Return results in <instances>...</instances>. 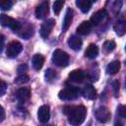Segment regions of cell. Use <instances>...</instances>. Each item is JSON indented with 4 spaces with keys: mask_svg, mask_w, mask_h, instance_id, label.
<instances>
[{
    "mask_svg": "<svg viewBox=\"0 0 126 126\" xmlns=\"http://www.w3.org/2000/svg\"><path fill=\"white\" fill-rule=\"evenodd\" d=\"M63 112L67 115L68 121L72 125H80L85 121L87 109L84 105L79 106H64Z\"/></svg>",
    "mask_w": 126,
    "mask_h": 126,
    "instance_id": "cell-1",
    "label": "cell"
},
{
    "mask_svg": "<svg viewBox=\"0 0 126 126\" xmlns=\"http://www.w3.org/2000/svg\"><path fill=\"white\" fill-rule=\"evenodd\" d=\"M52 62L56 66L65 67L69 63V55L61 49H55L52 53Z\"/></svg>",
    "mask_w": 126,
    "mask_h": 126,
    "instance_id": "cell-2",
    "label": "cell"
},
{
    "mask_svg": "<svg viewBox=\"0 0 126 126\" xmlns=\"http://www.w3.org/2000/svg\"><path fill=\"white\" fill-rule=\"evenodd\" d=\"M79 94V90L73 86H67L65 89L59 92L58 96L62 100H73L77 98Z\"/></svg>",
    "mask_w": 126,
    "mask_h": 126,
    "instance_id": "cell-3",
    "label": "cell"
},
{
    "mask_svg": "<svg viewBox=\"0 0 126 126\" xmlns=\"http://www.w3.org/2000/svg\"><path fill=\"white\" fill-rule=\"evenodd\" d=\"M0 24L3 27H8L14 32H18L21 29V24L16 21L15 19L7 16L6 14H1L0 15Z\"/></svg>",
    "mask_w": 126,
    "mask_h": 126,
    "instance_id": "cell-4",
    "label": "cell"
},
{
    "mask_svg": "<svg viewBox=\"0 0 126 126\" xmlns=\"http://www.w3.org/2000/svg\"><path fill=\"white\" fill-rule=\"evenodd\" d=\"M22 49H23L22 44L19 41L14 40V41H11L8 44L7 49H6V54L10 58H15V57H17L21 53Z\"/></svg>",
    "mask_w": 126,
    "mask_h": 126,
    "instance_id": "cell-5",
    "label": "cell"
},
{
    "mask_svg": "<svg viewBox=\"0 0 126 126\" xmlns=\"http://www.w3.org/2000/svg\"><path fill=\"white\" fill-rule=\"evenodd\" d=\"M94 115H95V118H96L97 121H99V122H101V123H105V122H107V121L110 119L111 113H110V111L108 110L107 107H105V106H100V107H98V108L95 110Z\"/></svg>",
    "mask_w": 126,
    "mask_h": 126,
    "instance_id": "cell-6",
    "label": "cell"
},
{
    "mask_svg": "<svg viewBox=\"0 0 126 126\" xmlns=\"http://www.w3.org/2000/svg\"><path fill=\"white\" fill-rule=\"evenodd\" d=\"M54 25H55V20H54V19H49V20L45 21V22L41 25L40 31H39L41 37H43V38L48 37V35L50 34V32H51V31H52Z\"/></svg>",
    "mask_w": 126,
    "mask_h": 126,
    "instance_id": "cell-7",
    "label": "cell"
},
{
    "mask_svg": "<svg viewBox=\"0 0 126 126\" xmlns=\"http://www.w3.org/2000/svg\"><path fill=\"white\" fill-rule=\"evenodd\" d=\"M37 118L41 123H46L50 118V108L48 105H41L37 110Z\"/></svg>",
    "mask_w": 126,
    "mask_h": 126,
    "instance_id": "cell-8",
    "label": "cell"
},
{
    "mask_svg": "<svg viewBox=\"0 0 126 126\" xmlns=\"http://www.w3.org/2000/svg\"><path fill=\"white\" fill-rule=\"evenodd\" d=\"M49 12V6H48V1L45 0L41 2L35 9V17L37 19H43L47 16Z\"/></svg>",
    "mask_w": 126,
    "mask_h": 126,
    "instance_id": "cell-9",
    "label": "cell"
},
{
    "mask_svg": "<svg viewBox=\"0 0 126 126\" xmlns=\"http://www.w3.org/2000/svg\"><path fill=\"white\" fill-rule=\"evenodd\" d=\"M106 16H107L106 10H105V9H101V10L95 12V13L91 17L90 22H91V24H92L93 26H97L98 24H100V23L104 20V18H105Z\"/></svg>",
    "mask_w": 126,
    "mask_h": 126,
    "instance_id": "cell-10",
    "label": "cell"
},
{
    "mask_svg": "<svg viewBox=\"0 0 126 126\" xmlns=\"http://www.w3.org/2000/svg\"><path fill=\"white\" fill-rule=\"evenodd\" d=\"M16 96L20 102H25V101L29 100L31 97V90L26 87L20 88L16 93Z\"/></svg>",
    "mask_w": 126,
    "mask_h": 126,
    "instance_id": "cell-11",
    "label": "cell"
},
{
    "mask_svg": "<svg viewBox=\"0 0 126 126\" xmlns=\"http://www.w3.org/2000/svg\"><path fill=\"white\" fill-rule=\"evenodd\" d=\"M92 28H93V25L91 24L90 21H84L77 28V33L80 35H87L91 32Z\"/></svg>",
    "mask_w": 126,
    "mask_h": 126,
    "instance_id": "cell-12",
    "label": "cell"
},
{
    "mask_svg": "<svg viewBox=\"0 0 126 126\" xmlns=\"http://www.w3.org/2000/svg\"><path fill=\"white\" fill-rule=\"evenodd\" d=\"M82 95L87 99H94L96 96V91L92 85H86L82 89Z\"/></svg>",
    "mask_w": 126,
    "mask_h": 126,
    "instance_id": "cell-13",
    "label": "cell"
},
{
    "mask_svg": "<svg viewBox=\"0 0 126 126\" xmlns=\"http://www.w3.org/2000/svg\"><path fill=\"white\" fill-rule=\"evenodd\" d=\"M69 80L74 82V83H82L85 79V73L84 71L82 70H79V69H76V70H73L69 76H68Z\"/></svg>",
    "mask_w": 126,
    "mask_h": 126,
    "instance_id": "cell-14",
    "label": "cell"
},
{
    "mask_svg": "<svg viewBox=\"0 0 126 126\" xmlns=\"http://www.w3.org/2000/svg\"><path fill=\"white\" fill-rule=\"evenodd\" d=\"M72 20H73V10L68 8L66 13H65V16H64V20H63V24H62V30L65 32L69 29L71 23H72Z\"/></svg>",
    "mask_w": 126,
    "mask_h": 126,
    "instance_id": "cell-15",
    "label": "cell"
},
{
    "mask_svg": "<svg viewBox=\"0 0 126 126\" xmlns=\"http://www.w3.org/2000/svg\"><path fill=\"white\" fill-rule=\"evenodd\" d=\"M82 44H83V42H82L81 38L78 37V36H75V35L71 36L69 38V40H68V45L70 46L71 49H73L75 51L80 50L81 47H82Z\"/></svg>",
    "mask_w": 126,
    "mask_h": 126,
    "instance_id": "cell-16",
    "label": "cell"
},
{
    "mask_svg": "<svg viewBox=\"0 0 126 126\" xmlns=\"http://www.w3.org/2000/svg\"><path fill=\"white\" fill-rule=\"evenodd\" d=\"M32 67L35 70H40L43 66L44 63V57L41 54H34L32 59Z\"/></svg>",
    "mask_w": 126,
    "mask_h": 126,
    "instance_id": "cell-17",
    "label": "cell"
},
{
    "mask_svg": "<svg viewBox=\"0 0 126 126\" xmlns=\"http://www.w3.org/2000/svg\"><path fill=\"white\" fill-rule=\"evenodd\" d=\"M97 54H98V48H97V46H96L95 44H94V43H91V44L87 47V49H86V51H85V55H86L88 58H90V59H94V58L97 56Z\"/></svg>",
    "mask_w": 126,
    "mask_h": 126,
    "instance_id": "cell-18",
    "label": "cell"
},
{
    "mask_svg": "<svg viewBox=\"0 0 126 126\" xmlns=\"http://www.w3.org/2000/svg\"><path fill=\"white\" fill-rule=\"evenodd\" d=\"M120 70V62L118 60H114L110 62L106 67V72L110 75H115Z\"/></svg>",
    "mask_w": 126,
    "mask_h": 126,
    "instance_id": "cell-19",
    "label": "cell"
},
{
    "mask_svg": "<svg viewBox=\"0 0 126 126\" xmlns=\"http://www.w3.org/2000/svg\"><path fill=\"white\" fill-rule=\"evenodd\" d=\"M76 6L83 12V13H87L90 11L92 3L89 2L88 0H76Z\"/></svg>",
    "mask_w": 126,
    "mask_h": 126,
    "instance_id": "cell-20",
    "label": "cell"
},
{
    "mask_svg": "<svg viewBox=\"0 0 126 126\" xmlns=\"http://www.w3.org/2000/svg\"><path fill=\"white\" fill-rule=\"evenodd\" d=\"M114 31H115L117 35L122 36L126 32V24H125V22L121 21V22L116 23L115 26H114Z\"/></svg>",
    "mask_w": 126,
    "mask_h": 126,
    "instance_id": "cell-21",
    "label": "cell"
},
{
    "mask_svg": "<svg viewBox=\"0 0 126 126\" xmlns=\"http://www.w3.org/2000/svg\"><path fill=\"white\" fill-rule=\"evenodd\" d=\"M56 79H57V73L55 72V70L47 69L45 72V80L49 83H52V82L56 81Z\"/></svg>",
    "mask_w": 126,
    "mask_h": 126,
    "instance_id": "cell-22",
    "label": "cell"
},
{
    "mask_svg": "<svg viewBox=\"0 0 126 126\" xmlns=\"http://www.w3.org/2000/svg\"><path fill=\"white\" fill-rule=\"evenodd\" d=\"M64 3H65V0H55V2L53 4V11L56 15H58L61 12V10L64 6Z\"/></svg>",
    "mask_w": 126,
    "mask_h": 126,
    "instance_id": "cell-23",
    "label": "cell"
},
{
    "mask_svg": "<svg viewBox=\"0 0 126 126\" xmlns=\"http://www.w3.org/2000/svg\"><path fill=\"white\" fill-rule=\"evenodd\" d=\"M115 47H116V43H115V41H113V40H106V41L103 43V48H104V50H105L106 52H111V51H113V50L115 49Z\"/></svg>",
    "mask_w": 126,
    "mask_h": 126,
    "instance_id": "cell-24",
    "label": "cell"
},
{
    "mask_svg": "<svg viewBox=\"0 0 126 126\" xmlns=\"http://www.w3.org/2000/svg\"><path fill=\"white\" fill-rule=\"evenodd\" d=\"M30 81V78L28 75L26 74H21L20 76H18L16 79H15V83L17 84H20V85H23V84H26Z\"/></svg>",
    "mask_w": 126,
    "mask_h": 126,
    "instance_id": "cell-25",
    "label": "cell"
},
{
    "mask_svg": "<svg viewBox=\"0 0 126 126\" xmlns=\"http://www.w3.org/2000/svg\"><path fill=\"white\" fill-rule=\"evenodd\" d=\"M12 0H0V9L1 10H10L12 7Z\"/></svg>",
    "mask_w": 126,
    "mask_h": 126,
    "instance_id": "cell-26",
    "label": "cell"
},
{
    "mask_svg": "<svg viewBox=\"0 0 126 126\" xmlns=\"http://www.w3.org/2000/svg\"><path fill=\"white\" fill-rule=\"evenodd\" d=\"M117 110H118V114L120 117H122V118L126 117V107L124 105H119Z\"/></svg>",
    "mask_w": 126,
    "mask_h": 126,
    "instance_id": "cell-27",
    "label": "cell"
},
{
    "mask_svg": "<svg viewBox=\"0 0 126 126\" xmlns=\"http://www.w3.org/2000/svg\"><path fill=\"white\" fill-rule=\"evenodd\" d=\"M6 90H7V85L4 81L0 80V96L4 95L5 93H6Z\"/></svg>",
    "mask_w": 126,
    "mask_h": 126,
    "instance_id": "cell-28",
    "label": "cell"
},
{
    "mask_svg": "<svg viewBox=\"0 0 126 126\" xmlns=\"http://www.w3.org/2000/svg\"><path fill=\"white\" fill-rule=\"evenodd\" d=\"M27 69H28V66L22 64V65H20V66L18 67V73H19L20 75H21V74H24V73L27 71Z\"/></svg>",
    "mask_w": 126,
    "mask_h": 126,
    "instance_id": "cell-29",
    "label": "cell"
},
{
    "mask_svg": "<svg viewBox=\"0 0 126 126\" xmlns=\"http://www.w3.org/2000/svg\"><path fill=\"white\" fill-rule=\"evenodd\" d=\"M4 119H5V110L3 106L0 104V122H2Z\"/></svg>",
    "mask_w": 126,
    "mask_h": 126,
    "instance_id": "cell-30",
    "label": "cell"
},
{
    "mask_svg": "<svg viewBox=\"0 0 126 126\" xmlns=\"http://www.w3.org/2000/svg\"><path fill=\"white\" fill-rule=\"evenodd\" d=\"M4 40H5V37L3 34H0V52L2 51L3 49V46H4Z\"/></svg>",
    "mask_w": 126,
    "mask_h": 126,
    "instance_id": "cell-31",
    "label": "cell"
},
{
    "mask_svg": "<svg viewBox=\"0 0 126 126\" xmlns=\"http://www.w3.org/2000/svg\"><path fill=\"white\" fill-rule=\"evenodd\" d=\"M113 86H114V93H115V94H117L118 90H119V83L118 82H114Z\"/></svg>",
    "mask_w": 126,
    "mask_h": 126,
    "instance_id": "cell-32",
    "label": "cell"
},
{
    "mask_svg": "<svg viewBox=\"0 0 126 126\" xmlns=\"http://www.w3.org/2000/svg\"><path fill=\"white\" fill-rule=\"evenodd\" d=\"M88 1H89V2H91V3H94L96 0H88Z\"/></svg>",
    "mask_w": 126,
    "mask_h": 126,
    "instance_id": "cell-33",
    "label": "cell"
}]
</instances>
